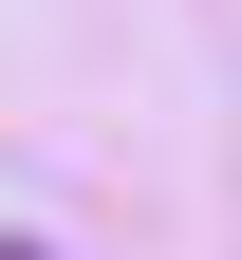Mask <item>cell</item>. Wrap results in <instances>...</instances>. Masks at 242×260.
<instances>
[{
    "label": "cell",
    "mask_w": 242,
    "mask_h": 260,
    "mask_svg": "<svg viewBox=\"0 0 242 260\" xmlns=\"http://www.w3.org/2000/svg\"><path fill=\"white\" fill-rule=\"evenodd\" d=\"M0 260H38V242H0Z\"/></svg>",
    "instance_id": "1"
}]
</instances>
